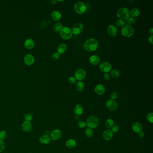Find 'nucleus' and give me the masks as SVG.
<instances>
[{"label": "nucleus", "instance_id": "obj_1", "mask_svg": "<svg viewBox=\"0 0 153 153\" xmlns=\"http://www.w3.org/2000/svg\"><path fill=\"white\" fill-rule=\"evenodd\" d=\"M98 42L97 40L93 38L87 40L84 44V48L88 52H93L97 49Z\"/></svg>", "mask_w": 153, "mask_h": 153}, {"label": "nucleus", "instance_id": "obj_2", "mask_svg": "<svg viewBox=\"0 0 153 153\" xmlns=\"http://www.w3.org/2000/svg\"><path fill=\"white\" fill-rule=\"evenodd\" d=\"M116 16L120 20H126L130 16L129 10L127 8H121L116 12Z\"/></svg>", "mask_w": 153, "mask_h": 153}, {"label": "nucleus", "instance_id": "obj_3", "mask_svg": "<svg viewBox=\"0 0 153 153\" xmlns=\"http://www.w3.org/2000/svg\"><path fill=\"white\" fill-rule=\"evenodd\" d=\"M121 34L125 37H130L133 35L134 29L131 26L125 25L121 29Z\"/></svg>", "mask_w": 153, "mask_h": 153}, {"label": "nucleus", "instance_id": "obj_4", "mask_svg": "<svg viewBox=\"0 0 153 153\" xmlns=\"http://www.w3.org/2000/svg\"><path fill=\"white\" fill-rule=\"evenodd\" d=\"M99 124V120L98 118L95 116H90L87 120L86 125L88 128L92 129L95 128Z\"/></svg>", "mask_w": 153, "mask_h": 153}, {"label": "nucleus", "instance_id": "obj_5", "mask_svg": "<svg viewBox=\"0 0 153 153\" xmlns=\"http://www.w3.org/2000/svg\"><path fill=\"white\" fill-rule=\"evenodd\" d=\"M60 35L63 39L68 40L72 37V33L71 30L70 28L63 27L60 31Z\"/></svg>", "mask_w": 153, "mask_h": 153}, {"label": "nucleus", "instance_id": "obj_6", "mask_svg": "<svg viewBox=\"0 0 153 153\" xmlns=\"http://www.w3.org/2000/svg\"><path fill=\"white\" fill-rule=\"evenodd\" d=\"M74 10L77 14H82L86 11L87 7L84 3L81 2H76L75 4Z\"/></svg>", "mask_w": 153, "mask_h": 153}, {"label": "nucleus", "instance_id": "obj_7", "mask_svg": "<svg viewBox=\"0 0 153 153\" xmlns=\"http://www.w3.org/2000/svg\"><path fill=\"white\" fill-rule=\"evenodd\" d=\"M84 29V25L81 23H76L73 26L72 33L75 35H78L81 33Z\"/></svg>", "mask_w": 153, "mask_h": 153}, {"label": "nucleus", "instance_id": "obj_8", "mask_svg": "<svg viewBox=\"0 0 153 153\" xmlns=\"http://www.w3.org/2000/svg\"><path fill=\"white\" fill-rule=\"evenodd\" d=\"M86 71L83 69H79L75 71V77L79 81L83 80L86 77Z\"/></svg>", "mask_w": 153, "mask_h": 153}, {"label": "nucleus", "instance_id": "obj_9", "mask_svg": "<svg viewBox=\"0 0 153 153\" xmlns=\"http://www.w3.org/2000/svg\"><path fill=\"white\" fill-rule=\"evenodd\" d=\"M111 65L110 63L104 62L101 63L99 66V69L102 72L107 73L111 69Z\"/></svg>", "mask_w": 153, "mask_h": 153}, {"label": "nucleus", "instance_id": "obj_10", "mask_svg": "<svg viewBox=\"0 0 153 153\" xmlns=\"http://www.w3.org/2000/svg\"><path fill=\"white\" fill-rule=\"evenodd\" d=\"M106 106L108 110L111 111H114L117 110L118 107V105L115 101L110 99L106 101Z\"/></svg>", "mask_w": 153, "mask_h": 153}, {"label": "nucleus", "instance_id": "obj_11", "mask_svg": "<svg viewBox=\"0 0 153 153\" xmlns=\"http://www.w3.org/2000/svg\"><path fill=\"white\" fill-rule=\"evenodd\" d=\"M62 132L59 129L53 130L50 134V138L53 141H57L61 138Z\"/></svg>", "mask_w": 153, "mask_h": 153}, {"label": "nucleus", "instance_id": "obj_12", "mask_svg": "<svg viewBox=\"0 0 153 153\" xmlns=\"http://www.w3.org/2000/svg\"><path fill=\"white\" fill-rule=\"evenodd\" d=\"M22 129L26 132H29L32 129V125L31 122L25 121L23 122L21 126Z\"/></svg>", "mask_w": 153, "mask_h": 153}, {"label": "nucleus", "instance_id": "obj_13", "mask_svg": "<svg viewBox=\"0 0 153 153\" xmlns=\"http://www.w3.org/2000/svg\"><path fill=\"white\" fill-rule=\"evenodd\" d=\"M107 32L109 35L111 37H114L118 33V29L115 26L110 25L107 28Z\"/></svg>", "mask_w": 153, "mask_h": 153}, {"label": "nucleus", "instance_id": "obj_14", "mask_svg": "<svg viewBox=\"0 0 153 153\" xmlns=\"http://www.w3.org/2000/svg\"><path fill=\"white\" fill-rule=\"evenodd\" d=\"M34 61H35V59L33 56L30 54L26 55L24 58V63L28 66L32 65L34 63Z\"/></svg>", "mask_w": 153, "mask_h": 153}, {"label": "nucleus", "instance_id": "obj_15", "mask_svg": "<svg viewBox=\"0 0 153 153\" xmlns=\"http://www.w3.org/2000/svg\"><path fill=\"white\" fill-rule=\"evenodd\" d=\"M131 128L135 132L139 133L142 131L143 129V127L141 123L139 122H135L133 123L131 126Z\"/></svg>", "mask_w": 153, "mask_h": 153}, {"label": "nucleus", "instance_id": "obj_16", "mask_svg": "<svg viewBox=\"0 0 153 153\" xmlns=\"http://www.w3.org/2000/svg\"><path fill=\"white\" fill-rule=\"evenodd\" d=\"M102 137L105 140L109 141L113 137V132L110 129L106 130L102 134Z\"/></svg>", "mask_w": 153, "mask_h": 153}, {"label": "nucleus", "instance_id": "obj_17", "mask_svg": "<svg viewBox=\"0 0 153 153\" xmlns=\"http://www.w3.org/2000/svg\"><path fill=\"white\" fill-rule=\"evenodd\" d=\"M94 91L98 95H102L104 94L105 92V88L102 84H98L94 88Z\"/></svg>", "mask_w": 153, "mask_h": 153}, {"label": "nucleus", "instance_id": "obj_18", "mask_svg": "<svg viewBox=\"0 0 153 153\" xmlns=\"http://www.w3.org/2000/svg\"><path fill=\"white\" fill-rule=\"evenodd\" d=\"M51 141V138L49 136L47 135H43L41 136L39 138L40 142L42 144L47 145L49 144Z\"/></svg>", "mask_w": 153, "mask_h": 153}, {"label": "nucleus", "instance_id": "obj_19", "mask_svg": "<svg viewBox=\"0 0 153 153\" xmlns=\"http://www.w3.org/2000/svg\"><path fill=\"white\" fill-rule=\"evenodd\" d=\"M89 62L93 65H97L100 63L101 61L100 57L96 55L91 56L89 59Z\"/></svg>", "mask_w": 153, "mask_h": 153}, {"label": "nucleus", "instance_id": "obj_20", "mask_svg": "<svg viewBox=\"0 0 153 153\" xmlns=\"http://www.w3.org/2000/svg\"><path fill=\"white\" fill-rule=\"evenodd\" d=\"M35 45L34 41L31 39H28L26 40L24 42V46L26 49H31L33 48Z\"/></svg>", "mask_w": 153, "mask_h": 153}, {"label": "nucleus", "instance_id": "obj_21", "mask_svg": "<svg viewBox=\"0 0 153 153\" xmlns=\"http://www.w3.org/2000/svg\"><path fill=\"white\" fill-rule=\"evenodd\" d=\"M51 16L52 19L56 21H59L62 18L61 13L57 10H55L52 12L51 14Z\"/></svg>", "mask_w": 153, "mask_h": 153}, {"label": "nucleus", "instance_id": "obj_22", "mask_svg": "<svg viewBox=\"0 0 153 153\" xmlns=\"http://www.w3.org/2000/svg\"><path fill=\"white\" fill-rule=\"evenodd\" d=\"M77 145V143L76 141L73 139L68 140L66 141V145L67 148L69 149H73L76 147Z\"/></svg>", "mask_w": 153, "mask_h": 153}, {"label": "nucleus", "instance_id": "obj_23", "mask_svg": "<svg viewBox=\"0 0 153 153\" xmlns=\"http://www.w3.org/2000/svg\"><path fill=\"white\" fill-rule=\"evenodd\" d=\"M74 112L77 116H80L83 112V108L81 104H77L74 109Z\"/></svg>", "mask_w": 153, "mask_h": 153}, {"label": "nucleus", "instance_id": "obj_24", "mask_svg": "<svg viewBox=\"0 0 153 153\" xmlns=\"http://www.w3.org/2000/svg\"><path fill=\"white\" fill-rule=\"evenodd\" d=\"M67 49V46L65 44H61L57 48L58 53H59L60 54L65 53Z\"/></svg>", "mask_w": 153, "mask_h": 153}, {"label": "nucleus", "instance_id": "obj_25", "mask_svg": "<svg viewBox=\"0 0 153 153\" xmlns=\"http://www.w3.org/2000/svg\"><path fill=\"white\" fill-rule=\"evenodd\" d=\"M130 15L131 16V17L136 18L140 14V11L138 8H134L132 9L131 11H130Z\"/></svg>", "mask_w": 153, "mask_h": 153}, {"label": "nucleus", "instance_id": "obj_26", "mask_svg": "<svg viewBox=\"0 0 153 153\" xmlns=\"http://www.w3.org/2000/svg\"><path fill=\"white\" fill-rule=\"evenodd\" d=\"M110 76L112 77V78L114 79L118 78L120 76V72L119 71L116 69L112 70V71H110Z\"/></svg>", "mask_w": 153, "mask_h": 153}, {"label": "nucleus", "instance_id": "obj_27", "mask_svg": "<svg viewBox=\"0 0 153 153\" xmlns=\"http://www.w3.org/2000/svg\"><path fill=\"white\" fill-rule=\"evenodd\" d=\"M85 134L87 138H92L93 137V134H94L93 130L91 128H87L85 131Z\"/></svg>", "mask_w": 153, "mask_h": 153}, {"label": "nucleus", "instance_id": "obj_28", "mask_svg": "<svg viewBox=\"0 0 153 153\" xmlns=\"http://www.w3.org/2000/svg\"><path fill=\"white\" fill-rule=\"evenodd\" d=\"M84 84L81 81H79L76 84V88L78 91H82L84 88Z\"/></svg>", "mask_w": 153, "mask_h": 153}, {"label": "nucleus", "instance_id": "obj_29", "mask_svg": "<svg viewBox=\"0 0 153 153\" xmlns=\"http://www.w3.org/2000/svg\"><path fill=\"white\" fill-rule=\"evenodd\" d=\"M114 122L113 120L111 119H107L105 122V125L108 128H112L114 126Z\"/></svg>", "mask_w": 153, "mask_h": 153}, {"label": "nucleus", "instance_id": "obj_30", "mask_svg": "<svg viewBox=\"0 0 153 153\" xmlns=\"http://www.w3.org/2000/svg\"><path fill=\"white\" fill-rule=\"evenodd\" d=\"M126 23L128 24V25H133L136 23V20L134 18L131 17H130L128 19L126 20Z\"/></svg>", "mask_w": 153, "mask_h": 153}, {"label": "nucleus", "instance_id": "obj_31", "mask_svg": "<svg viewBox=\"0 0 153 153\" xmlns=\"http://www.w3.org/2000/svg\"><path fill=\"white\" fill-rule=\"evenodd\" d=\"M63 25L60 23H57L55 24L54 27H53V30L54 31L56 32H58V31H60L61 29L63 28Z\"/></svg>", "mask_w": 153, "mask_h": 153}, {"label": "nucleus", "instance_id": "obj_32", "mask_svg": "<svg viewBox=\"0 0 153 153\" xmlns=\"http://www.w3.org/2000/svg\"><path fill=\"white\" fill-rule=\"evenodd\" d=\"M125 23L123 20L119 19L116 21V25L119 28H123L125 26Z\"/></svg>", "mask_w": 153, "mask_h": 153}, {"label": "nucleus", "instance_id": "obj_33", "mask_svg": "<svg viewBox=\"0 0 153 153\" xmlns=\"http://www.w3.org/2000/svg\"><path fill=\"white\" fill-rule=\"evenodd\" d=\"M24 118L25 121L31 122V120H32V119H33V116H32L31 114L28 113V114H25L24 115Z\"/></svg>", "mask_w": 153, "mask_h": 153}, {"label": "nucleus", "instance_id": "obj_34", "mask_svg": "<svg viewBox=\"0 0 153 153\" xmlns=\"http://www.w3.org/2000/svg\"><path fill=\"white\" fill-rule=\"evenodd\" d=\"M7 132L5 131H0V139L4 140L7 137Z\"/></svg>", "mask_w": 153, "mask_h": 153}, {"label": "nucleus", "instance_id": "obj_35", "mask_svg": "<svg viewBox=\"0 0 153 153\" xmlns=\"http://www.w3.org/2000/svg\"><path fill=\"white\" fill-rule=\"evenodd\" d=\"M60 54L59 53H53L52 56H51V59L53 61H55L57 60L58 59H59V56Z\"/></svg>", "mask_w": 153, "mask_h": 153}, {"label": "nucleus", "instance_id": "obj_36", "mask_svg": "<svg viewBox=\"0 0 153 153\" xmlns=\"http://www.w3.org/2000/svg\"><path fill=\"white\" fill-rule=\"evenodd\" d=\"M5 146L6 145L4 141L0 139V153L4 151L5 149Z\"/></svg>", "mask_w": 153, "mask_h": 153}, {"label": "nucleus", "instance_id": "obj_37", "mask_svg": "<svg viewBox=\"0 0 153 153\" xmlns=\"http://www.w3.org/2000/svg\"><path fill=\"white\" fill-rule=\"evenodd\" d=\"M146 119L148 122L151 123H153V113H150L148 114H147L146 116Z\"/></svg>", "mask_w": 153, "mask_h": 153}, {"label": "nucleus", "instance_id": "obj_38", "mask_svg": "<svg viewBox=\"0 0 153 153\" xmlns=\"http://www.w3.org/2000/svg\"><path fill=\"white\" fill-rule=\"evenodd\" d=\"M78 125L80 128H84L86 126V123L84 121H80L79 122Z\"/></svg>", "mask_w": 153, "mask_h": 153}, {"label": "nucleus", "instance_id": "obj_39", "mask_svg": "<svg viewBox=\"0 0 153 153\" xmlns=\"http://www.w3.org/2000/svg\"><path fill=\"white\" fill-rule=\"evenodd\" d=\"M68 81L70 84H74L76 82V79H75L74 76H71L69 77Z\"/></svg>", "mask_w": 153, "mask_h": 153}, {"label": "nucleus", "instance_id": "obj_40", "mask_svg": "<svg viewBox=\"0 0 153 153\" xmlns=\"http://www.w3.org/2000/svg\"><path fill=\"white\" fill-rule=\"evenodd\" d=\"M110 98L111 99V100H115L118 98V94L116 92H112L111 94L110 95Z\"/></svg>", "mask_w": 153, "mask_h": 153}, {"label": "nucleus", "instance_id": "obj_41", "mask_svg": "<svg viewBox=\"0 0 153 153\" xmlns=\"http://www.w3.org/2000/svg\"><path fill=\"white\" fill-rule=\"evenodd\" d=\"M111 128H112L111 131L113 132H118L119 131V130L120 129L118 125H117L113 126Z\"/></svg>", "mask_w": 153, "mask_h": 153}, {"label": "nucleus", "instance_id": "obj_42", "mask_svg": "<svg viewBox=\"0 0 153 153\" xmlns=\"http://www.w3.org/2000/svg\"><path fill=\"white\" fill-rule=\"evenodd\" d=\"M104 79L105 81H109L110 79V75L109 73H105L104 75Z\"/></svg>", "mask_w": 153, "mask_h": 153}, {"label": "nucleus", "instance_id": "obj_43", "mask_svg": "<svg viewBox=\"0 0 153 153\" xmlns=\"http://www.w3.org/2000/svg\"><path fill=\"white\" fill-rule=\"evenodd\" d=\"M148 41H149V43L153 44V35L149 36V38H148Z\"/></svg>", "mask_w": 153, "mask_h": 153}, {"label": "nucleus", "instance_id": "obj_44", "mask_svg": "<svg viewBox=\"0 0 153 153\" xmlns=\"http://www.w3.org/2000/svg\"><path fill=\"white\" fill-rule=\"evenodd\" d=\"M139 136L140 138H143L145 136V133L143 131H141L139 133Z\"/></svg>", "mask_w": 153, "mask_h": 153}, {"label": "nucleus", "instance_id": "obj_45", "mask_svg": "<svg viewBox=\"0 0 153 153\" xmlns=\"http://www.w3.org/2000/svg\"><path fill=\"white\" fill-rule=\"evenodd\" d=\"M149 33L150 34V35H153V28H151L149 29Z\"/></svg>", "mask_w": 153, "mask_h": 153}, {"label": "nucleus", "instance_id": "obj_46", "mask_svg": "<svg viewBox=\"0 0 153 153\" xmlns=\"http://www.w3.org/2000/svg\"><path fill=\"white\" fill-rule=\"evenodd\" d=\"M80 117L79 116L76 115V116H75V120L76 121H78V120H80Z\"/></svg>", "mask_w": 153, "mask_h": 153}, {"label": "nucleus", "instance_id": "obj_47", "mask_svg": "<svg viewBox=\"0 0 153 153\" xmlns=\"http://www.w3.org/2000/svg\"><path fill=\"white\" fill-rule=\"evenodd\" d=\"M51 3H52V4H56V3H57V1H52L51 2Z\"/></svg>", "mask_w": 153, "mask_h": 153}, {"label": "nucleus", "instance_id": "obj_48", "mask_svg": "<svg viewBox=\"0 0 153 153\" xmlns=\"http://www.w3.org/2000/svg\"></svg>", "mask_w": 153, "mask_h": 153}]
</instances>
